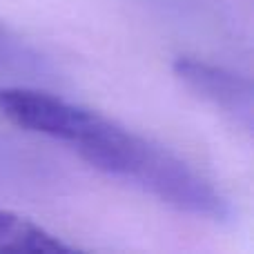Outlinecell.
<instances>
[{"mask_svg": "<svg viewBox=\"0 0 254 254\" xmlns=\"http://www.w3.org/2000/svg\"><path fill=\"white\" fill-rule=\"evenodd\" d=\"M52 80V65L25 38L0 25V85H40Z\"/></svg>", "mask_w": 254, "mask_h": 254, "instance_id": "3", "label": "cell"}, {"mask_svg": "<svg viewBox=\"0 0 254 254\" xmlns=\"http://www.w3.org/2000/svg\"><path fill=\"white\" fill-rule=\"evenodd\" d=\"M174 74L190 92L201 96L212 107L221 110L246 131L252 129L254 92L250 78L221 65H214V63L190 56L176 58Z\"/></svg>", "mask_w": 254, "mask_h": 254, "instance_id": "2", "label": "cell"}, {"mask_svg": "<svg viewBox=\"0 0 254 254\" xmlns=\"http://www.w3.org/2000/svg\"><path fill=\"white\" fill-rule=\"evenodd\" d=\"M0 116L67 145L92 167L179 212L214 223L232 216L228 198L183 158L98 112L45 92L40 85H0Z\"/></svg>", "mask_w": 254, "mask_h": 254, "instance_id": "1", "label": "cell"}, {"mask_svg": "<svg viewBox=\"0 0 254 254\" xmlns=\"http://www.w3.org/2000/svg\"><path fill=\"white\" fill-rule=\"evenodd\" d=\"M74 248L43 225L0 210V252H71Z\"/></svg>", "mask_w": 254, "mask_h": 254, "instance_id": "4", "label": "cell"}]
</instances>
